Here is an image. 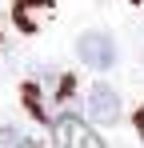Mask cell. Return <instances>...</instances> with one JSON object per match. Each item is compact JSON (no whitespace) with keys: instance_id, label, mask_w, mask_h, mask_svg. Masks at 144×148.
<instances>
[{"instance_id":"3957f363","label":"cell","mask_w":144,"mask_h":148,"mask_svg":"<svg viewBox=\"0 0 144 148\" xmlns=\"http://www.w3.org/2000/svg\"><path fill=\"white\" fill-rule=\"evenodd\" d=\"M56 140H60V148H104L92 128H84V124L72 120V116H60L56 120Z\"/></svg>"},{"instance_id":"6da1fadb","label":"cell","mask_w":144,"mask_h":148,"mask_svg":"<svg viewBox=\"0 0 144 148\" xmlns=\"http://www.w3.org/2000/svg\"><path fill=\"white\" fill-rule=\"evenodd\" d=\"M76 56H80L84 68L108 72V68L116 64V40H112L108 32H100V28H88V32L76 36Z\"/></svg>"},{"instance_id":"ba28073f","label":"cell","mask_w":144,"mask_h":148,"mask_svg":"<svg viewBox=\"0 0 144 148\" xmlns=\"http://www.w3.org/2000/svg\"><path fill=\"white\" fill-rule=\"evenodd\" d=\"M132 4H144V0H132Z\"/></svg>"},{"instance_id":"277c9868","label":"cell","mask_w":144,"mask_h":148,"mask_svg":"<svg viewBox=\"0 0 144 148\" xmlns=\"http://www.w3.org/2000/svg\"><path fill=\"white\" fill-rule=\"evenodd\" d=\"M44 12H52V0H16L12 20H16V28H20V32H36V28L48 20Z\"/></svg>"},{"instance_id":"9c48e42d","label":"cell","mask_w":144,"mask_h":148,"mask_svg":"<svg viewBox=\"0 0 144 148\" xmlns=\"http://www.w3.org/2000/svg\"><path fill=\"white\" fill-rule=\"evenodd\" d=\"M0 72H4V68H0Z\"/></svg>"},{"instance_id":"5b68a950","label":"cell","mask_w":144,"mask_h":148,"mask_svg":"<svg viewBox=\"0 0 144 148\" xmlns=\"http://www.w3.org/2000/svg\"><path fill=\"white\" fill-rule=\"evenodd\" d=\"M0 144L4 148H36V140L24 132L20 124H4V128H0Z\"/></svg>"},{"instance_id":"7a4b0ae2","label":"cell","mask_w":144,"mask_h":148,"mask_svg":"<svg viewBox=\"0 0 144 148\" xmlns=\"http://www.w3.org/2000/svg\"><path fill=\"white\" fill-rule=\"evenodd\" d=\"M120 92L112 88V84H92V92H88V120L100 124V128H112V124H120Z\"/></svg>"},{"instance_id":"52a82bcc","label":"cell","mask_w":144,"mask_h":148,"mask_svg":"<svg viewBox=\"0 0 144 148\" xmlns=\"http://www.w3.org/2000/svg\"><path fill=\"white\" fill-rule=\"evenodd\" d=\"M0 40H4V16H0Z\"/></svg>"},{"instance_id":"8992f818","label":"cell","mask_w":144,"mask_h":148,"mask_svg":"<svg viewBox=\"0 0 144 148\" xmlns=\"http://www.w3.org/2000/svg\"><path fill=\"white\" fill-rule=\"evenodd\" d=\"M136 132H140V144H144V108L136 112Z\"/></svg>"}]
</instances>
